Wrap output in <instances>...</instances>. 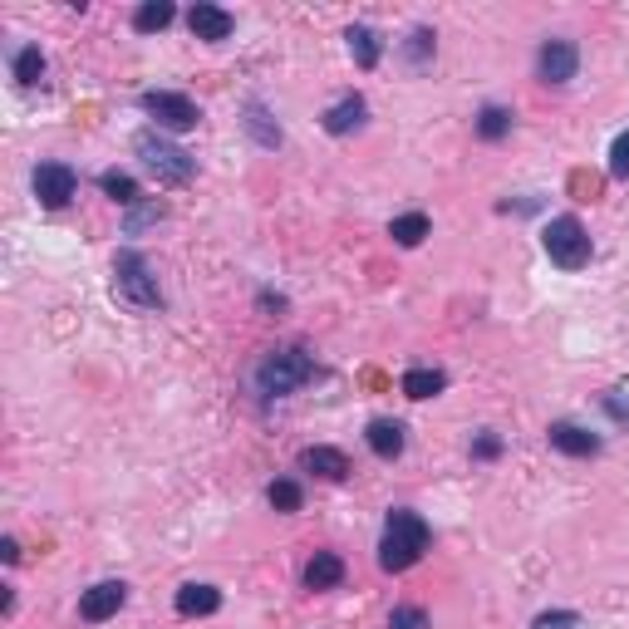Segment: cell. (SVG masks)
I'll list each match as a JSON object with an SVG mask.
<instances>
[{"label":"cell","instance_id":"6da1fadb","mask_svg":"<svg viewBox=\"0 0 629 629\" xmlns=\"http://www.w3.org/2000/svg\"><path fill=\"white\" fill-rule=\"evenodd\" d=\"M428 541H433V531H428V521L418 512H408V507L389 512V521H384V541H379V566L389 575L413 571V566L423 561Z\"/></svg>","mask_w":629,"mask_h":629},{"label":"cell","instance_id":"603a6c76","mask_svg":"<svg viewBox=\"0 0 629 629\" xmlns=\"http://www.w3.org/2000/svg\"><path fill=\"white\" fill-rule=\"evenodd\" d=\"M99 187H104L114 202H123V207H128V202H138V182H133L128 172H104V177H99Z\"/></svg>","mask_w":629,"mask_h":629},{"label":"cell","instance_id":"30bf717a","mask_svg":"<svg viewBox=\"0 0 629 629\" xmlns=\"http://www.w3.org/2000/svg\"><path fill=\"white\" fill-rule=\"evenodd\" d=\"M187 25H192V35H197V40H207V45L227 40L231 30H236V20H231L227 10H222V5H207V0H197V5H192Z\"/></svg>","mask_w":629,"mask_h":629},{"label":"cell","instance_id":"3957f363","mask_svg":"<svg viewBox=\"0 0 629 629\" xmlns=\"http://www.w3.org/2000/svg\"><path fill=\"white\" fill-rule=\"evenodd\" d=\"M114 286H118V295H123V300H133L138 310H158V305H163V286H158V276H153L148 256H138V251H118Z\"/></svg>","mask_w":629,"mask_h":629},{"label":"cell","instance_id":"d4e9b609","mask_svg":"<svg viewBox=\"0 0 629 629\" xmlns=\"http://www.w3.org/2000/svg\"><path fill=\"white\" fill-rule=\"evenodd\" d=\"M531 629H585V620H580L575 610H546Z\"/></svg>","mask_w":629,"mask_h":629},{"label":"cell","instance_id":"ffe728a7","mask_svg":"<svg viewBox=\"0 0 629 629\" xmlns=\"http://www.w3.org/2000/svg\"><path fill=\"white\" fill-rule=\"evenodd\" d=\"M389 236H394L399 246H418V241L428 236V217H423V212H408V217H394V222H389Z\"/></svg>","mask_w":629,"mask_h":629},{"label":"cell","instance_id":"2e32d148","mask_svg":"<svg viewBox=\"0 0 629 629\" xmlns=\"http://www.w3.org/2000/svg\"><path fill=\"white\" fill-rule=\"evenodd\" d=\"M448 389V374L443 369H408L403 374V394L408 399H438Z\"/></svg>","mask_w":629,"mask_h":629},{"label":"cell","instance_id":"ba28073f","mask_svg":"<svg viewBox=\"0 0 629 629\" xmlns=\"http://www.w3.org/2000/svg\"><path fill=\"white\" fill-rule=\"evenodd\" d=\"M123 600H128V585L123 580H104V585H94V590L79 595V615L89 625H104V620H114L118 610H123Z\"/></svg>","mask_w":629,"mask_h":629},{"label":"cell","instance_id":"5bb4252c","mask_svg":"<svg viewBox=\"0 0 629 629\" xmlns=\"http://www.w3.org/2000/svg\"><path fill=\"white\" fill-rule=\"evenodd\" d=\"M300 462H305L315 477H325V482H344V477H349V458H344L340 448H305Z\"/></svg>","mask_w":629,"mask_h":629},{"label":"cell","instance_id":"e0dca14e","mask_svg":"<svg viewBox=\"0 0 629 629\" xmlns=\"http://www.w3.org/2000/svg\"><path fill=\"white\" fill-rule=\"evenodd\" d=\"M359 118H364V99H359V94H349V99H340L335 109H325L320 123H325V133H335V138H340V133H349V128H359Z\"/></svg>","mask_w":629,"mask_h":629},{"label":"cell","instance_id":"4dcf8cb0","mask_svg":"<svg viewBox=\"0 0 629 629\" xmlns=\"http://www.w3.org/2000/svg\"><path fill=\"white\" fill-rule=\"evenodd\" d=\"M0 556H5V566H15V561H20V546L5 536V541H0Z\"/></svg>","mask_w":629,"mask_h":629},{"label":"cell","instance_id":"5b68a950","mask_svg":"<svg viewBox=\"0 0 629 629\" xmlns=\"http://www.w3.org/2000/svg\"><path fill=\"white\" fill-rule=\"evenodd\" d=\"M541 241H546V256H551L561 271H580V266H590V236H585V227H580L575 217H556Z\"/></svg>","mask_w":629,"mask_h":629},{"label":"cell","instance_id":"cb8c5ba5","mask_svg":"<svg viewBox=\"0 0 629 629\" xmlns=\"http://www.w3.org/2000/svg\"><path fill=\"white\" fill-rule=\"evenodd\" d=\"M266 497H271V507H276V512H300V502H305V497H300V482H290V477L271 482V492H266Z\"/></svg>","mask_w":629,"mask_h":629},{"label":"cell","instance_id":"ac0fdd59","mask_svg":"<svg viewBox=\"0 0 629 629\" xmlns=\"http://www.w3.org/2000/svg\"><path fill=\"white\" fill-rule=\"evenodd\" d=\"M349 55L359 59V69H374L379 64V35L369 30V25H349Z\"/></svg>","mask_w":629,"mask_h":629},{"label":"cell","instance_id":"9c48e42d","mask_svg":"<svg viewBox=\"0 0 629 629\" xmlns=\"http://www.w3.org/2000/svg\"><path fill=\"white\" fill-rule=\"evenodd\" d=\"M575 64H580V55H575L571 40H546V45H541V55H536V69H541V79H546V84H571Z\"/></svg>","mask_w":629,"mask_h":629},{"label":"cell","instance_id":"277c9868","mask_svg":"<svg viewBox=\"0 0 629 629\" xmlns=\"http://www.w3.org/2000/svg\"><path fill=\"white\" fill-rule=\"evenodd\" d=\"M305 379H315V364L300 354V349H281V354H266V364L256 369V384H261V394H290V389H300Z\"/></svg>","mask_w":629,"mask_h":629},{"label":"cell","instance_id":"d6986e66","mask_svg":"<svg viewBox=\"0 0 629 629\" xmlns=\"http://www.w3.org/2000/svg\"><path fill=\"white\" fill-rule=\"evenodd\" d=\"M172 10L168 0H148V5H138V15H133V30H143V35H153V30H168L172 25Z\"/></svg>","mask_w":629,"mask_h":629},{"label":"cell","instance_id":"8992f818","mask_svg":"<svg viewBox=\"0 0 629 629\" xmlns=\"http://www.w3.org/2000/svg\"><path fill=\"white\" fill-rule=\"evenodd\" d=\"M143 114L153 118L158 128H168V133H192L197 128V104L187 99V94H168V89H153V94H143Z\"/></svg>","mask_w":629,"mask_h":629},{"label":"cell","instance_id":"4316f807","mask_svg":"<svg viewBox=\"0 0 629 629\" xmlns=\"http://www.w3.org/2000/svg\"><path fill=\"white\" fill-rule=\"evenodd\" d=\"M246 123H251V133H256V138H261L266 148H276V143H281V128H266V114H261V104H251V118H246Z\"/></svg>","mask_w":629,"mask_h":629},{"label":"cell","instance_id":"484cf974","mask_svg":"<svg viewBox=\"0 0 629 629\" xmlns=\"http://www.w3.org/2000/svg\"><path fill=\"white\" fill-rule=\"evenodd\" d=\"M389 629H428V615H423L418 605H403V610L389 615Z\"/></svg>","mask_w":629,"mask_h":629},{"label":"cell","instance_id":"f1b7e54d","mask_svg":"<svg viewBox=\"0 0 629 629\" xmlns=\"http://www.w3.org/2000/svg\"><path fill=\"white\" fill-rule=\"evenodd\" d=\"M502 453V438L497 433H482L477 443H472V458H497Z\"/></svg>","mask_w":629,"mask_h":629},{"label":"cell","instance_id":"7402d4cb","mask_svg":"<svg viewBox=\"0 0 629 629\" xmlns=\"http://www.w3.org/2000/svg\"><path fill=\"white\" fill-rule=\"evenodd\" d=\"M507 128H512V114H507V109H497V104H487V109H482V118H477V133H482L487 143H497Z\"/></svg>","mask_w":629,"mask_h":629},{"label":"cell","instance_id":"83f0119b","mask_svg":"<svg viewBox=\"0 0 629 629\" xmlns=\"http://www.w3.org/2000/svg\"><path fill=\"white\" fill-rule=\"evenodd\" d=\"M610 172H615V177H629V133H620L615 148H610Z\"/></svg>","mask_w":629,"mask_h":629},{"label":"cell","instance_id":"4fadbf2b","mask_svg":"<svg viewBox=\"0 0 629 629\" xmlns=\"http://www.w3.org/2000/svg\"><path fill=\"white\" fill-rule=\"evenodd\" d=\"M364 438H369V448H374L384 462H394L403 453V423H394V418H374Z\"/></svg>","mask_w":629,"mask_h":629},{"label":"cell","instance_id":"7a4b0ae2","mask_svg":"<svg viewBox=\"0 0 629 629\" xmlns=\"http://www.w3.org/2000/svg\"><path fill=\"white\" fill-rule=\"evenodd\" d=\"M133 148H138V158L148 163V172L158 177V182H168V187H182V182H192V158L168 143L163 133H153V128H143L138 138H133Z\"/></svg>","mask_w":629,"mask_h":629},{"label":"cell","instance_id":"52a82bcc","mask_svg":"<svg viewBox=\"0 0 629 629\" xmlns=\"http://www.w3.org/2000/svg\"><path fill=\"white\" fill-rule=\"evenodd\" d=\"M79 192V177H74V168H64V163H40L35 168V197H40V207H50V212H59L69 197Z\"/></svg>","mask_w":629,"mask_h":629},{"label":"cell","instance_id":"44dd1931","mask_svg":"<svg viewBox=\"0 0 629 629\" xmlns=\"http://www.w3.org/2000/svg\"><path fill=\"white\" fill-rule=\"evenodd\" d=\"M15 79H20L25 89H35V84L45 79V55H40L35 45H25V50L15 55Z\"/></svg>","mask_w":629,"mask_h":629},{"label":"cell","instance_id":"8fae6325","mask_svg":"<svg viewBox=\"0 0 629 629\" xmlns=\"http://www.w3.org/2000/svg\"><path fill=\"white\" fill-rule=\"evenodd\" d=\"M551 448L556 453H566V458H595L600 453V438L595 433H585L580 423H551Z\"/></svg>","mask_w":629,"mask_h":629},{"label":"cell","instance_id":"f546056e","mask_svg":"<svg viewBox=\"0 0 629 629\" xmlns=\"http://www.w3.org/2000/svg\"><path fill=\"white\" fill-rule=\"evenodd\" d=\"M605 403H610V413H615L620 423H629V403L620 399V389H615V394H610V399H605Z\"/></svg>","mask_w":629,"mask_h":629},{"label":"cell","instance_id":"7c38bea8","mask_svg":"<svg viewBox=\"0 0 629 629\" xmlns=\"http://www.w3.org/2000/svg\"><path fill=\"white\" fill-rule=\"evenodd\" d=\"M222 610V590L217 585H182L177 590V615H187V620H202V615H217Z\"/></svg>","mask_w":629,"mask_h":629},{"label":"cell","instance_id":"9a60e30c","mask_svg":"<svg viewBox=\"0 0 629 629\" xmlns=\"http://www.w3.org/2000/svg\"><path fill=\"white\" fill-rule=\"evenodd\" d=\"M344 580V561L335 556V551H315V561L305 566V585L310 590H335Z\"/></svg>","mask_w":629,"mask_h":629}]
</instances>
